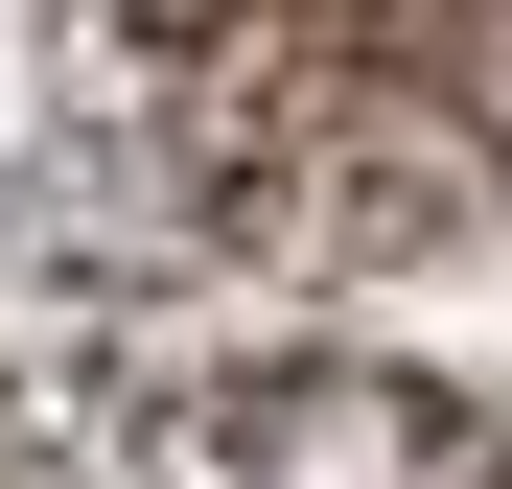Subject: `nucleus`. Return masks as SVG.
<instances>
[{
    "mask_svg": "<svg viewBox=\"0 0 512 489\" xmlns=\"http://www.w3.org/2000/svg\"><path fill=\"white\" fill-rule=\"evenodd\" d=\"M0 489H256V396H163V373H24V396H0Z\"/></svg>",
    "mask_w": 512,
    "mask_h": 489,
    "instance_id": "20e7f679",
    "label": "nucleus"
},
{
    "mask_svg": "<svg viewBox=\"0 0 512 489\" xmlns=\"http://www.w3.org/2000/svg\"><path fill=\"white\" fill-rule=\"evenodd\" d=\"M256 489H512V420H466L443 373H256Z\"/></svg>",
    "mask_w": 512,
    "mask_h": 489,
    "instance_id": "7ed1b4c3",
    "label": "nucleus"
},
{
    "mask_svg": "<svg viewBox=\"0 0 512 489\" xmlns=\"http://www.w3.org/2000/svg\"><path fill=\"white\" fill-rule=\"evenodd\" d=\"M187 187V47L140 0H0V257H140Z\"/></svg>",
    "mask_w": 512,
    "mask_h": 489,
    "instance_id": "f03ea898",
    "label": "nucleus"
},
{
    "mask_svg": "<svg viewBox=\"0 0 512 489\" xmlns=\"http://www.w3.org/2000/svg\"><path fill=\"white\" fill-rule=\"evenodd\" d=\"M187 187L233 257L350 280V257H419L489 187V117L419 94L373 47V0H233V24H187Z\"/></svg>",
    "mask_w": 512,
    "mask_h": 489,
    "instance_id": "f257e3e1",
    "label": "nucleus"
},
{
    "mask_svg": "<svg viewBox=\"0 0 512 489\" xmlns=\"http://www.w3.org/2000/svg\"><path fill=\"white\" fill-rule=\"evenodd\" d=\"M373 47L419 70V94H466V117H489V163H512V0H373Z\"/></svg>",
    "mask_w": 512,
    "mask_h": 489,
    "instance_id": "39448f33",
    "label": "nucleus"
}]
</instances>
